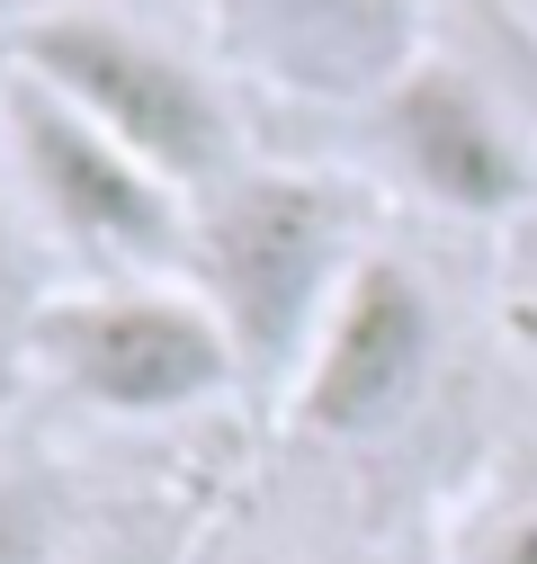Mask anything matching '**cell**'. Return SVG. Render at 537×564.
I'll return each instance as SVG.
<instances>
[{
  "instance_id": "1",
  "label": "cell",
  "mask_w": 537,
  "mask_h": 564,
  "mask_svg": "<svg viewBox=\"0 0 537 564\" xmlns=\"http://www.w3.org/2000/svg\"><path fill=\"white\" fill-rule=\"evenodd\" d=\"M350 197L296 180V171H233L224 188L197 197L188 234V288L216 305V323L242 349V377L296 386L314 332L331 323L350 269H359Z\"/></svg>"
},
{
  "instance_id": "2",
  "label": "cell",
  "mask_w": 537,
  "mask_h": 564,
  "mask_svg": "<svg viewBox=\"0 0 537 564\" xmlns=\"http://www.w3.org/2000/svg\"><path fill=\"white\" fill-rule=\"evenodd\" d=\"M0 162L19 180V206L108 278L188 269L197 197H179L153 162H134L108 126H90L28 63H0Z\"/></svg>"
},
{
  "instance_id": "3",
  "label": "cell",
  "mask_w": 537,
  "mask_h": 564,
  "mask_svg": "<svg viewBox=\"0 0 537 564\" xmlns=\"http://www.w3.org/2000/svg\"><path fill=\"white\" fill-rule=\"evenodd\" d=\"M28 359L108 421H171L242 377V349L216 305L162 278H99L81 296H45L28 314Z\"/></svg>"
},
{
  "instance_id": "4",
  "label": "cell",
  "mask_w": 537,
  "mask_h": 564,
  "mask_svg": "<svg viewBox=\"0 0 537 564\" xmlns=\"http://www.w3.org/2000/svg\"><path fill=\"white\" fill-rule=\"evenodd\" d=\"M10 63H28L45 90H63L90 126H108L117 144L134 162H153L179 197H207L233 171H251L242 162V134H233L224 99L197 82V63H179L162 36L125 28V19L45 10V19L19 28Z\"/></svg>"
},
{
  "instance_id": "5",
  "label": "cell",
  "mask_w": 537,
  "mask_h": 564,
  "mask_svg": "<svg viewBox=\"0 0 537 564\" xmlns=\"http://www.w3.org/2000/svg\"><path fill=\"white\" fill-rule=\"evenodd\" d=\"M430 359H439L430 288L403 260L368 251L350 269L341 305H331V323L314 332L305 368L287 386V412H296V431H314V440H376L385 421H403L421 403Z\"/></svg>"
},
{
  "instance_id": "6",
  "label": "cell",
  "mask_w": 537,
  "mask_h": 564,
  "mask_svg": "<svg viewBox=\"0 0 537 564\" xmlns=\"http://www.w3.org/2000/svg\"><path fill=\"white\" fill-rule=\"evenodd\" d=\"M376 108V153L385 171L448 206V216H511L537 197V153L519 144V126L493 108V90L475 73H457L448 54H421Z\"/></svg>"
},
{
  "instance_id": "7",
  "label": "cell",
  "mask_w": 537,
  "mask_h": 564,
  "mask_svg": "<svg viewBox=\"0 0 537 564\" xmlns=\"http://www.w3.org/2000/svg\"><path fill=\"white\" fill-rule=\"evenodd\" d=\"M251 73L305 99H385L421 63L413 0H224Z\"/></svg>"
},
{
  "instance_id": "8",
  "label": "cell",
  "mask_w": 537,
  "mask_h": 564,
  "mask_svg": "<svg viewBox=\"0 0 537 564\" xmlns=\"http://www.w3.org/2000/svg\"><path fill=\"white\" fill-rule=\"evenodd\" d=\"M465 564H537V502H511V511L475 520V538H465Z\"/></svg>"
},
{
  "instance_id": "9",
  "label": "cell",
  "mask_w": 537,
  "mask_h": 564,
  "mask_svg": "<svg viewBox=\"0 0 537 564\" xmlns=\"http://www.w3.org/2000/svg\"><path fill=\"white\" fill-rule=\"evenodd\" d=\"M0 564H54V529L19 484H0Z\"/></svg>"
},
{
  "instance_id": "10",
  "label": "cell",
  "mask_w": 537,
  "mask_h": 564,
  "mask_svg": "<svg viewBox=\"0 0 537 564\" xmlns=\"http://www.w3.org/2000/svg\"><path fill=\"white\" fill-rule=\"evenodd\" d=\"M28 225H36V216H19V197L0 188V305L28 288Z\"/></svg>"
}]
</instances>
